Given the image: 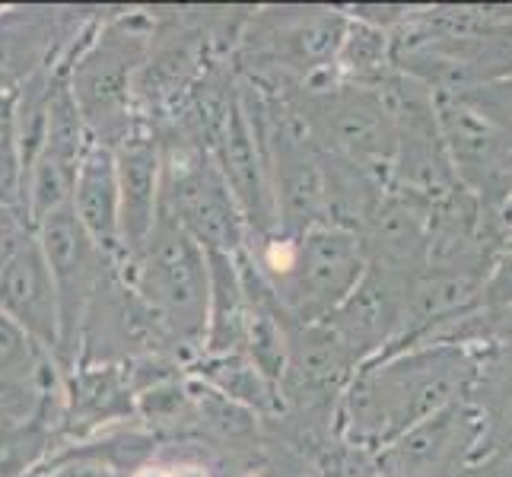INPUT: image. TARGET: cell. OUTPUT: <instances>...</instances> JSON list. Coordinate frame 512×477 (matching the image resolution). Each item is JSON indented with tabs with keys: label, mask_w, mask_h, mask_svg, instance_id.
I'll use <instances>...</instances> for the list:
<instances>
[{
	"label": "cell",
	"mask_w": 512,
	"mask_h": 477,
	"mask_svg": "<svg viewBox=\"0 0 512 477\" xmlns=\"http://www.w3.org/2000/svg\"><path fill=\"white\" fill-rule=\"evenodd\" d=\"M478 363L462 344H417L363 363L338 404L344 443L379 452L411 430L471 395Z\"/></svg>",
	"instance_id": "cell-1"
},
{
	"label": "cell",
	"mask_w": 512,
	"mask_h": 477,
	"mask_svg": "<svg viewBox=\"0 0 512 477\" xmlns=\"http://www.w3.org/2000/svg\"><path fill=\"white\" fill-rule=\"evenodd\" d=\"M153 35V13L96 16L67 55V86L96 144L115 150L137 131L134 80Z\"/></svg>",
	"instance_id": "cell-2"
},
{
	"label": "cell",
	"mask_w": 512,
	"mask_h": 477,
	"mask_svg": "<svg viewBox=\"0 0 512 477\" xmlns=\"http://www.w3.org/2000/svg\"><path fill=\"white\" fill-rule=\"evenodd\" d=\"M121 274L185 363L201 357L210 303V264L201 245L160 214L147 242L121 261Z\"/></svg>",
	"instance_id": "cell-3"
},
{
	"label": "cell",
	"mask_w": 512,
	"mask_h": 477,
	"mask_svg": "<svg viewBox=\"0 0 512 477\" xmlns=\"http://www.w3.org/2000/svg\"><path fill=\"white\" fill-rule=\"evenodd\" d=\"M160 147V214L179 223L204 252L239 255L249 242V226L214 156L175 137H160Z\"/></svg>",
	"instance_id": "cell-4"
},
{
	"label": "cell",
	"mask_w": 512,
	"mask_h": 477,
	"mask_svg": "<svg viewBox=\"0 0 512 477\" xmlns=\"http://www.w3.org/2000/svg\"><path fill=\"white\" fill-rule=\"evenodd\" d=\"M366 274L360 233L334 223H319L296 236L290 274L271 290L277 309L290 322H325Z\"/></svg>",
	"instance_id": "cell-5"
},
{
	"label": "cell",
	"mask_w": 512,
	"mask_h": 477,
	"mask_svg": "<svg viewBox=\"0 0 512 477\" xmlns=\"http://www.w3.org/2000/svg\"><path fill=\"white\" fill-rule=\"evenodd\" d=\"M39 236L42 255L48 261L51 280H55V296H58V325H61V347H58V366L67 376L77 366L80 357V331L83 318L90 309L93 296L102 284L105 271L112 268V261L105 258L93 239L83 233V226L77 223L74 210L64 207L58 214H51L35 226Z\"/></svg>",
	"instance_id": "cell-6"
},
{
	"label": "cell",
	"mask_w": 512,
	"mask_h": 477,
	"mask_svg": "<svg viewBox=\"0 0 512 477\" xmlns=\"http://www.w3.org/2000/svg\"><path fill=\"white\" fill-rule=\"evenodd\" d=\"M433 96L455 182L481 201L487 217H503L512 204V140L462 99L449 93Z\"/></svg>",
	"instance_id": "cell-7"
},
{
	"label": "cell",
	"mask_w": 512,
	"mask_h": 477,
	"mask_svg": "<svg viewBox=\"0 0 512 477\" xmlns=\"http://www.w3.org/2000/svg\"><path fill=\"white\" fill-rule=\"evenodd\" d=\"M484 420L471 401H458L376 452L379 477H458L462 465L481 449Z\"/></svg>",
	"instance_id": "cell-8"
},
{
	"label": "cell",
	"mask_w": 512,
	"mask_h": 477,
	"mask_svg": "<svg viewBox=\"0 0 512 477\" xmlns=\"http://www.w3.org/2000/svg\"><path fill=\"white\" fill-rule=\"evenodd\" d=\"M96 16L64 7L0 10V99L13 96L35 74L58 64Z\"/></svg>",
	"instance_id": "cell-9"
},
{
	"label": "cell",
	"mask_w": 512,
	"mask_h": 477,
	"mask_svg": "<svg viewBox=\"0 0 512 477\" xmlns=\"http://www.w3.org/2000/svg\"><path fill=\"white\" fill-rule=\"evenodd\" d=\"M430 210L433 201L388 185L373 217L360 229L366 271L408 290L420 277V271L427 268Z\"/></svg>",
	"instance_id": "cell-10"
},
{
	"label": "cell",
	"mask_w": 512,
	"mask_h": 477,
	"mask_svg": "<svg viewBox=\"0 0 512 477\" xmlns=\"http://www.w3.org/2000/svg\"><path fill=\"white\" fill-rule=\"evenodd\" d=\"M0 312L58 363V296L35 229H23L0 261Z\"/></svg>",
	"instance_id": "cell-11"
},
{
	"label": "cell",
	"mask_w": 512,
	"mask_h": 477,
	"mask_svg": "<svg viewBox=\"0 0 512 477\" xmlns=\"http://www.w3.org/2000/svg\"><path fill=\"white\" fill-rule=\"evenodd\" d=\"M210 156H214L217 169L223 172L229 191H233V198L245 217V226H249V236L274 233L277 214L271 194L268 153H264V140L258 134L252 112L245 109V102L239 96V80H236V102L229 109V118Z\"/></svg>",
	"instance_id": "cell-12"
},
{
	"label": "cell",
	"mask_w": 512,
	"mask_h": 477,
	"mask_svg": "<svg viewBox=\"0 0 512 477\" xmlns=\"http://www.w3.org/2000/svg\"><path fill=\"white\" fill-rule=\"evenodd\" d=\"M115 156V182H118V217H121V249L131 258L153 233L160 217V191H163V147L150 128L137 125L112 150Z\"/></svg>",
	"instance_id": "cell-13"
},
{
	"label": "cell",
	"mask_w": 512,
	"mask_h": 477,
	"mask_svg": "<svg viewBox=\"0 0 512 477\" xmlns=\"http://www.w3.org/2000/svg\"><path fill=\"white\" fill-rule=\"evenodd\" d=\"M131 417H137V392L128 366H77L64 376L58 436L80 439Z\"/></svg>",
	"instance_id": "cell-14"
},
{
	"label": "cell",
	"mask_w": 512,
	"mask_h": 477,
	"mask_svg": "<svg viewBox=\"0 0 512 477\" xmlns=\"http://www.w3.org/2000/svg\"><path fill=\"white\" fill-rule=\"evenodd\" d=\"M70 210H74V217L83 226V233L93 239V245L105 258L125 261V249H121L115 156L109 147L96 144V140L90 144V150H86L83 163H80Z\"/></svg>",
	"instance_id": "cell-15"
},
{
	"label": "cell",
	"mask_w": 512,
	"mask_h": 477,
	"mask_svg": "<svg viewBox=\"0 0 512 477\" xmlns=\"http://www.w3.org/2000/svg\"><path fill=\"white\" fill-rule=\"evenodd\" d=\"M210 264V303H207V334L201 357H229L245 353L252 328V299L245 293L236 255L207 252Z\"/></svg>",
	"instance_id": "cell-16"
},
{
	"label": "cell",
	"mask_w": 512,
	"mask_h": 477,
	"mask_svg": "<svg viewBox=\"0 0 512 477\" xmlns=\"http://www.w3.org/2000/svg\"><path fill=\"white\" fill-rule=\"evenodd\" d=\"M185 373L201 385L214 388L217 395L249 408L258 420H274L284 411L280 388L261 373V369L245 357V353H229V357H194Z\"/></svg>",
	"instance_id": "cell-17"
},
{
	"label": "cell",
	"mask_w": 512,
	"mask_h": 477,
	"mask_svg": "<svg viewBox=\"0 0 512 477\" xmlns=\"http://www.w3.org/2000/svg\"><path fill=\"white\" fill-rule=\"evenodd\" d=\"M64 388L42 401L39 411L0 417V477H23L39 468L58 443Z\"/></svg>",
	"instance_id": "cell-18"
},
{
	"label": "cell",
	"mask_w": 512,
	"mask_h": 477,
	"mask_svg": "<svg viewBox=\"0 0 512 477\" xmlns=\"http://www.w3.org/2000/svg\"><path fill=\"white\" fill-rule=\"evenodd\" d=\"M471 404L484 420L487 446L512 443V347L497 350L484 366H478V379L471 385Z\"/></svg>",
	"instance_id": "cell-19"
},
{
	"label": "cell",
	"mask_w": 512,
	"mask_h": 477,
	"mask_svg": "<svg viewBox=\"0 0 512 477\" xmlns=\"http://www.w3.org/2000/svg\"><path fill=\"white\" fill-rule=\"evenodd\" d=\"M64 379L61 366L35 347L10 318L0 312V382L16 388H48Z\"/></svg>",
	"instance_id": "cell-20"
},
{
	"label": "cell",
	"mask_w": 512,
	"mask_h": 477,
	"mask_svg": "<svg viewBox=\"0 0 512 477\" xmlns=\"http://www.w3.org/2000/svg\"><path fill=\"white\" fill-rule=\"evenodd\" d=\"M0 207L23 214V156L16 144L13 96L0 99Z\"/></svg>",
	"instance_id": "cell-21"
},
{
	"label": "cell",
	"mask_w": 512,
	"mask_h": 477,
	"mask_svg": "<svg viewBox=\"0 0 512 477\" xmlns=\"http://www.w3.org/2000/svg\"><path fill=\"white\" fill-rule=\"evenodd\" d=\"M462 99L468 109H474L481 118H487L493 128L503 131L512 140V77H497L478 86H468L462 93H449Z\"/></svg>",
	"instance_id": "cell-22"
},
{
	"label": "cell",
	"mask_w": 512,
	"mask_h": 477,
	"mask_svg": "<svg viewBox=\"0 0 512 477\" xmlns=\"http://www.w3.org/2000/svg\"><path fill=\"white\" fill-rule=\"evenodd\" d=\"M512 306V249L490 261L484 287H481V312H503Z\"/></svg>",
	"instance_id": "cell-23"
},
{
	"label": "cell",
	"mask_w": 512,
	"mask_h": 477,
	"mask_svg": "<svg viewBox=\"0 0 512 477\" xmlns=\"http://www.w3.org/2000/svg\"><path fill=\"white\" fill-rule=\"evenodd\" d=\"M23 229H29V223H26V217L20 214V210L0 207V261H4L7 249L13 245V239L23 233Z\"/></svg>",
	"instance_id": "cell-24"
},
{
	"label": "cell",
	"mask_w": 512,
	"mask_h": 477,
	"mask_svg": "<svg viewBox=\"0 0 512 477\" xmlns=\"http://www.w3.org/2000/svg\"><path fill=\"white\" fill-rule=\"evenodd\" d=\"M503 236H506L509 245H512V204L506 207V214H503Z\"/></svg>",
	"instance_id": "cell-25"
}]
</instances>
